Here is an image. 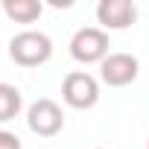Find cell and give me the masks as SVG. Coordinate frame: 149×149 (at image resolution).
<instances>
[{
  "instance_id": "cell-11",
  "label": "cell",
  "mask_w": 149,
  "mask_h": 149,
  "mask_svg": "<svg viewBox=\"0 0 149 149\" xmlns=\"http://www.w3.org/2000/svg\"><path fill=\"white\" fill-rule=\"evenodd\" d=\"M100 149H102V146H100Z\"/></svg>"
},
{
  "instance_id": "cell-3",
  "label": "cell",
  "mask_w": 149,
  "mask_h": 149,
  "mask_svg": "<svg viewBox=\"0 0 149 149\" xmlns=\"http://www.w3.org/2000/svg\"><path fill=\"white\" fill-rule=\"evenodd\" d=\"M70 58L79 64H100L108 56V32L100 26H82L70 38Z\"/></svg>"
},
{
  "instance_id": "cell-7",
  "label": "cell",
  "mask_w": 149,
  "mask_h": 149,
  "mask_svg": "<svg viewBox=\"0 0 149 149\" xmlns=\"http://www.w3.org/2000/svg\"><path fill=\"white\" fill-rule=\"evenodd\" d=\"M3 15L15 24H35L44 12V3L41 0H3Z\"/></svg>"
},
{
  "instance_id": "cell-10",
  "label": "cell",
  "mask_w": 149,
  "mask_h": 149,
  "mask_svg": "<svg viewBox=\"0 0 149 149\" xmlns=\"http://www.w3.org/2000/svg\"><path fill=\"white\" fill-rule=\"evenodd\" d=\"M146 149H149V137H146Z\"/></svg>"
},
{
  "instance_id": "cell-9",
  "label": "cell",
  "mask_w": 149,
  "mask_h": 149,
  "mask_svg": "<svg viewBox=\"0 0 149 149\" xmlns=\"http://www.w3.org/2000/svg\"><path fill=\"white\" fill-rule=\"evenodd\" d=\"M0 149H21V137L6 132V129H0Z\"/></svg>"
},
{
  "instance_id": "cell-2",
  "label": "cell",
  "mask_w": 149,
  "mask_h": 149,
  "mask_svg": "<svg viewBox=\"0 0 149 149\" xmlns=\"http://www.w3.org/2000/svg\"><path fill=\"white\" fill-rule=\"evenodd\" d=\"M61 100L76 108V111H88L100 102V82L97 76H91L88 70H70L64 82H61Z\"/></svg>"
},
{
  "instance_id": "cell-5",
  "label": "cell",
  "mask_w": 149,
  "mask_h": 149,
  "mask_svg": "<svg viewBox=\"0 0 149 149\" xmlns=\"http://www.w3.org/2000/svg\"><path fill=\"white\" fill-rule=\"evenodd\" d=\"M140 73V61L132 53H108L100 61V79L108 88H126L137 79Z\"/></svg>"
},
{
  "instance_id": "cell-6",
  "label": "cell",
  "mask_w": 149,
  "mask_h": 149,
  "mask_svg": "<svg viewBox=\"0 0 149 149\" xmlns=\"http://www.w3.org/2000/svg\"><path fill=\"white\" fill-rule=\"evenodd\" d=\"M137 21V6L132 0H100L97 3V24L100 29H129Z\"/></svg>"
},
{
  "instance_id": "cell-8",
  "label": "cell",
  "mask_w": 149,
  "mask_h": 149,
  "mask_svg": "<svg viewBox=\"0 0 149 149\" xmlns=\"http://www.w3.org/2000/svg\"><path fill=\"white\" fill-rule=\"evenodd\" d=\"M21 108H24L21 91H18L15 85H9V82H0V123L15 120V117L21 114Z\"/></svg>"
},
{
  "instance_id": "cell-4",
  "label": "cell",
  "mask_w": 149,
  "mask_h": 149,
  "mask_svg": "<svg viewBox=\"0 0 149 149\" xmlns=\"http://www.w3.org/2000/svg\"><path fill=\"white\" fill-rule=\"evenodd\" d=\"M26 126H29V132L38 134V137H56V134L64 129V114H61L58 102L41 97V100H35V102L26 108Z\"/></svg>"
},
{
  "instance_id": "cell-1",
  "label": "cell",
  "mask_w": 149,
  "mask_h": 149,
  "mask_svg": "<svg viewBox=\"0 0 149 149\" xmlns=\"http://www.w3.org/2000/svg\"><path fill=\"white\" fill-rule=\"evenodd\" d=\"M9 58L21 67H41L53 58V41L47 32L38 29H24L12 35L9 41Z\"/></svg>"
}]
</instances>
